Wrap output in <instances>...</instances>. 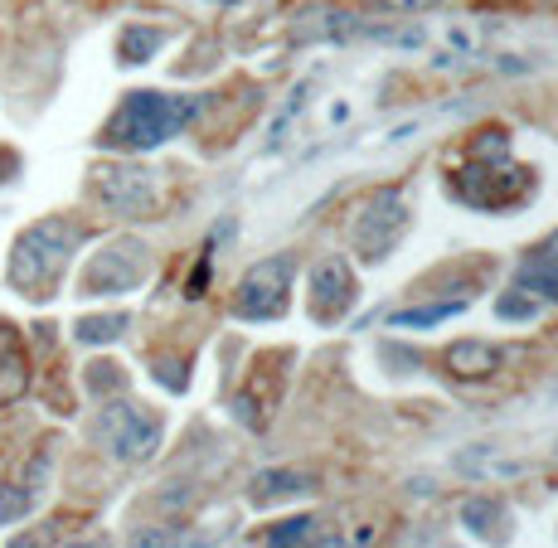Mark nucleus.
I'll return each mask as SVG.
<instances>
[{
	"instance_id": "f257e3e1",
	"label": "nucleus",
	"mask_w": 558,
	"mask_h": 548,
	"mask_svg": "<svg viewBox=\"0 0 558 548\" xmlns=\"http://www.w3.org/2000/svg\"><path fill=\"white\" fill-rule=\"evenodd\" d=\"M195 102H180V98H166V93H132L117 117L107 122L102 142L117 146V150H151L160 146L166 136H175L185 126V112Z\"/></svg>"
},
{
	"instance_id": "f03ea898",
	"label": "nucleus",
	"mask_w": 558,
	"mask_h": 548,
	"mask_svg": "<svg viewBox=\"0 0 558 548\" xmlns=\"http://www.w3.org/2000/svg\"><path fill=\"white\" fill-rule=\"evenodd\" d=\"M73 248H78V229H73L69 219L35 223V229L15 243V253H10V282L29 296L53 292V277H59V267L69 263Z\"/></svg>"
},
{
	"instance_id": "7ed1b4c3",
	"label": "nucleus",
	"mask_w": 558,
	"mask_h": 548,
	"mask_svg": "<svg viewBox=\"0 0 558 548\" xmlns=\"http://www.w3.org/2000/svg\"><path fill=\"white\" fill-rule=\"evenodd\" d=\"M93 185H98V199L107 204V209L132 214V219H142V214H156L160 209V175H156L151 166H136V160L102 166L98 175H93Z\"/></svg>"
},
{
	"instance_id": "20e7f679",
	"label": "nucleus",
	"mask_w": 558,
	"mask_h": 548,
	"mask_svg": "<svg viewBox=\"0 0 558 548\" xmlns=\"http://www.w3.org/2000/svg\"><path fill=\"white\" fill-rule=\"evenodd\" d=\"M156 437H160L156 417L142 413L136 403H112V407H102V417H98V442L112 451V456H122V461L151 456Z\"/></svg>"
},
{
	"instance_id": "39448f33",
	"label": "nucleus",
	"mask_w": 558,
	"mask_h": 548,
	"mask_svg": "<svg viewBox=\"0 0 558 548\" xmlns=\"http://www.w3.org/2000/svg\"><path fill=\"white\" fill-rule=\"evenodd\" d=\"M146 277V248L142 243H112L93 257L88 277H83V292H132Z\"/></svg>"
},
{
	"instance_id": "423d86ee",
	"label": "nucleus",
	"mask_w": 558,
	"mask_h": 548,
	"mask_svg": "<svg viewBox=\"0 0 558 548\" xmlns=\"http://www.w3.org/2000/svg\"><path fill=\"white\" fill-rule=\"evenodd\" d=\"M287 257H272V263L253 267L239 287V316H282L287 310V287H292V272H287Z\"/></svg>"
},
{
	"instance_id": "0eeeda50",
	"label": "nucleus",
	"mask_w": 558,
	"mask_h": 548,
	"mask_svg": "<svg viewBox=\"0 0 558 548\" xmlns=\"http://www.w3.org/2000/svg\"><path fill=\"white\" fill-rule=\"evenodd\" d=\"M403 204L389 195V190H384L379 199L369 204V209H364V219H360V229H355V239H360V248H364V257H384L393 248V243H399V233H403Z\"/></svg>"
},
{
	"instance_id": "6e6552de",
	"label": "nucleus",
	"mask_w": 558,
	"mask_h": 548,
	"mask_svg": "<svg viewBox=\"0 0 558 548\" xmlns=\"http://www.w3.org/2000/svg\"><path fill=\"white\" fill-rule=\"evenodd\" d=\"M520 287H524V292H539V296L558 301V233H549V239H544L539 248L524 257Z\"/></svg>"
},
{
	"instance_id": "1a4fd4ad",
	"label": "nucleus",
	"mask_w": 558,
	"mask_h": 548,
	"mask_svg": "<svg viewBox=\"0 0 558 548\" xmlns=\"http://www.w3.org/2000/svg\"><path fill=\"white\" fill-rule=\"evenodd\" d=\"M500 364L496 345H476V340H466V345H452L447 350V369H452V379H466V383H481L490 379Z\"/></svg>"
},
{
	"instance_id": "9d476101",
	"label": "nucleus",
	"mask_w": 558,
	"mask_h": 548,
	"mask_svg": "<svg viewBox=\"0 0 558 548\" xmlns=\"http://www.w3.org/2000/svg\"><path fill=\"white\" fill-rule=\"evenodd\" d=\"M29 369H25V354H20V340L15 330L0 326V403H10L20 389H25Z\"/></svg>"
},
{
	"instance_id": "9b49d317",
	"label": "nucleus",
	"mask_w": 558,
	"mask_h": 548,
	"mask_svg": "<svg viewBox=\"0 0 558 548\" xmlns=\"http://www.w3.org/2000/svg\"><path fill=\"white\" fill-rule=\"evenodd\" d=\"M122 330H126V316H122V310H117V316H88V320H78V340H88V345L122 336Z\"/></svg>"
},
{
	"instance_id": "f8f14e48",
	"label": "nucleus",
	"mask_w": 558,
	"mask_h": 548,
	"mask_svg": "<svg viewBox=\"0 0 558 548\" xmlns=\"http://www.w3.org/2000/svg\"><path fill=\"white\" fill-rule=\"evenodd\" d=\"M379 5H389V10H433L437 0H379Z\"/></svg>"
},
{
	"instance_id": "ddd939ff",
	"label": "nucleus",
	"mask_w": 558,
	"mask_h": 548,
	"mask_svg": "<svg viewBox=\"0 0 558 548\" xmlns=\"http://www.w3.org/2000/svg\"><path fill=\"white\" fill-rule=\"evenodd\" d=\"M39 544H45V539H39V534H25V539H15L10 548H39Z\"/></svg>"
},
{
	"instance_id": "4468645a",
	"label": "nucleus",
	"mask_w": 558,
	"mask_h": 548,
	"mask_svg": "<svg viewBox=\"0 0 558 548\" xmlns=\"http://www.w3.org/2000/svg\"><path fill=\"white\" fill-rule=\"evenodd\" d=\"M69 548H98V544H69Z\"/></svg>"
}]
</instances>
